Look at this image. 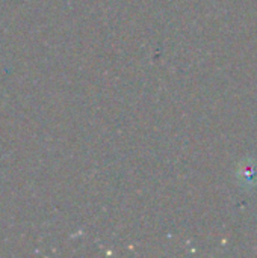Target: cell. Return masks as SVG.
I'll return each mask as SVG.
<instances>
[{
	"label": "cell",
	"instance_id": "cell-1",
	"mask_svg": "<svg viewBox=\"0 0 257 258\" xmlns=\"http://www.w3.org/2000/svg\"><path fill=\"white\" fill-rule=\"evenodd\" d=\"M239 177L242 178V181L245 184H254L257 180V169L253 163H242L241 165V171H239Z\"/></svg>",
	"mask_w": 257,
	"mask_h": 258
}]
</instances>
